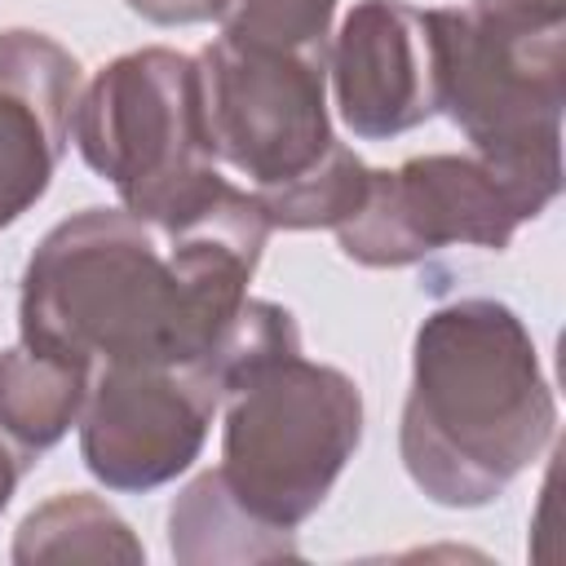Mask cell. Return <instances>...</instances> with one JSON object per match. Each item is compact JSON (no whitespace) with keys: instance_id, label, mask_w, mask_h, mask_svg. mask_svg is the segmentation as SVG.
<instances>
[{"instance_id":"6da1fadb","label":"cell","mask_w":566,"mask_h":566,"mask_svg":"<svg viewBox=\"0 0 566 566\" xmlns=\"http://www.w3.org/2000/svg\"><path fill=\"white\" fill-rule=\"evenodd\" d=\"M270 221L234 190L159 234L128 208H84L53 226L22 270V340L88 371L111 363H203L248 301Z\"/></svg>"},{"instance_id":"7a4b0ae2","label":"cell","mask_w":566,"mask_h":566,"mask_svg":"<svg viewBox=\"0 0 566 566\" xmlns=\"http://www.w3.org/2000/svg\"><path fill=\"white\" fill-rule=\"evenodd\" d=\"M557 402L539 349L504 301L464 296L424 314L398 451L407 478L442 509H482L553 442Z\"/></svg>"},{"instance_id":"3957f363","label":"cell","mask_w":566,"mask_h":566,"mask_svg":"<svg viewBox=\"0 0 566 566\" xmlns=\"http://www.w3.org/2000/svg\"><path fill=\"white\" fill-rule=\"evenodd\" d=\"M438 62V111L535 221L562 190L566 35L517 31L473 9H424Z\"/></svg>"},{"instance_id":"277c9868","label":"cell","mask_w":566,"mask_h":566,"mask_svg":"<svg viewBox=\"0 0 566 566\" xmlns=\"http://www.w3.org/2000/svg\"><path fill=\"white\" fill-rule=\"evenodd\" d=\"M221 482L279 531H296L332 495L363 438V394L327 363L279 349L221 389Z\"/></svg>"},{"instance_id":"5b68a950","label":"cell","mask_w":566,"mask_h":566,"mask_svg":"<svg viewBox=\"0 0 566 566\" xmlns=\"http://www.w3.org/2000/svg\"><path fill=\"white\" fill-rule=\"evenodd\" d=\"M71 142L155 230L186 221L226 186L203 119L199 62L164 44L119 53L80 88Z\"/></svg>"},{"instance_id":"8992f818","label":"cell","mask_w":566,"mask_h":566,"mask_svg":"<svg viewBox=\"0 0 566 566\" xmlns=\"http://www.w3.org/2000/svg\"><path fill=\"white\" fill-rule=\"evenodd\" d=\"M212 155L252 190L314 168L336 133L327 119V53H292L217 35L199 57Z\"/></svg>"},{"instance_id":"52a82bcc","label":"cell","mask_w":566,"mask_h":566,"mask_svg":"<svg viewBox=\"0 0 566 566\" xmlns=\"http://www.w3.org/2000/svg\"><path fill=\"white\" fill-rule=\"evenodd\" d=\"M522 212L478 155H416L371 168L363 203L336 226L340 252L371 270L416 265L451 243L504 252Z\"/></svg>"},{"instance_id":"ba28073f","label":"cell","mask_w":566,"mask_h":566,"mask_svg":"<svg viewBox=\"0 0 566 566\" xmlns=\"http://www.w3.org/2000/svg\"><path fill=\"white\" fill-rule=\"evenodd\" d=\"M217 411L221 380L203 363H111L88 380L80 455L102 486L150 491L195 464Z\"/></svg>"},{"instance_id":"9c48e42d","label":"cell","mask_w":566,"mask_h":566,"mask_svg":"<svg viewBox=\"0 0 566 566\" xmlns=\"http://www.w3.org/2000/svg\"><path fill=\"white\" fill-rule=\"evenodd\" d=\"M345 128L363 142L411 133L438 115V62L424 9L407 0H358L327 53Z\"/></svg>"},{"instance_id":"30bf717a","label":"cell","mask_w":566,"mask_h":566,"mask_svg":"<svg viewBox=\"0 0 566 566\" xmlns=\"http://www.w3.org/2000/svg\"><path fill=\"white\" fill-rule=\"evenodd\" d=\"M80 62L44 31H0V230L53 181L71 142Z\"/></svg>"},{"instance_id":"8fae6325","label":"cell","mask_w":566,"mask_h":566,"mask_svg":"<svg viewBox=\"0 0 566 566\" xmlns=\"http://www.w3.org/2000/svg\"><path fill=\"white\" fill-rule=\"evenodd\" d=\"M168 548L181 566H243L301 557L296 531H279L248 513L217 469L199 473L168 509Z\"/></svg>"},{"instance_id":"7c38bea8","label":"cell","mask_w":566,"mask_h":566,"mask_svg":"<svg viewBox=\"0 0 566 566\" xmlns=\"http://www.w3.org/2000/svg\"><path fill=\"white\" fill-rule=\"evenodd\" d=\"M93 371L75 358L13 345L0 354V429L35 460L53 442L66 438V429L84 411Z\"/></svg>"},{"instance_id":"4fadbf2b","label":"cell","mask_w":566,"mask_h":566,"mask_svg":"<svg viewBox=\"0 0 566 566\" xmlns=\"http://www.w3.org/2000/svg\"><path fill=\"white\" fill-rule=\"evenodd\" d=\"M133 526L88 491H62L31 509L13 535V562H142Z\"/></svg>"},{"instance_id":"5bb4252c","label":"cell","mask_w":566,"mask_h":566,"mask_svg":"<svg viewBox=\"0 0 566 566\" xmlns=\"http://www.w3.org/2000/svg\"><path fill=\"white\" fill-rule=\"evenodd\" d=\"M367 177L371 168L340 142H332V150L305 168L301 177L270 186V190H252L270 230H318V226H340L367 195Z\"/></svg>"},{"instance_id":"9a60e30c","label":"cell","mask_w":566,"mask_h":566,"mask_svg":"<svg viewBox=\"0 0 566 566\" xmlns=\"http://www.w3.org/2000/svg\"><path fill=\"white\" fill-rule=\"evenodd\" d=\"M336 0H226L221 35L292 53H327Z\"/></svg>"},{"instance_id":"2e32d148","label":"cell","mask_w":566,"mask_h":566,"mask_svg":"<svg viewBox=\"0 0 566 566\" xmlns=\"http://www.w3.org/2000/svg\"><path fill=\"white\" fill-rule=\"evenodd\" d=\"M469 9L486 22L517 31H553L566 27V0H469Z\"/></svg>"},{"instance_id":"e0dca14e","label":"cell","mask_w":566,"mask_h":566,"mask_svg":"<svg viewBox=\"0 0 566 566\" xmlns=\"http://www.w3.org/2000/svg\"><path fill=\"white\" fill-rule=\"evenodd\" d=\"M133 13H142L146 22L159 27H195V22H212L221 18L226 0H124Z\"/></svg>"},{"instance_id":"ac0fdd59","label":"cell","mask_w":566,"mask_h":566,"mask_svg":"<svg viewBox=\"0 0 566 566\" xmlns=\"http://www.w3.org/2000/svg\"><path fill=\"white\" fill-rule=\"evenodd\" d=\"M31 464H35V460L0 429V513H4V504L13 500V491H18V482H22V473H27Z\"/></svg>"}]
</instances>
